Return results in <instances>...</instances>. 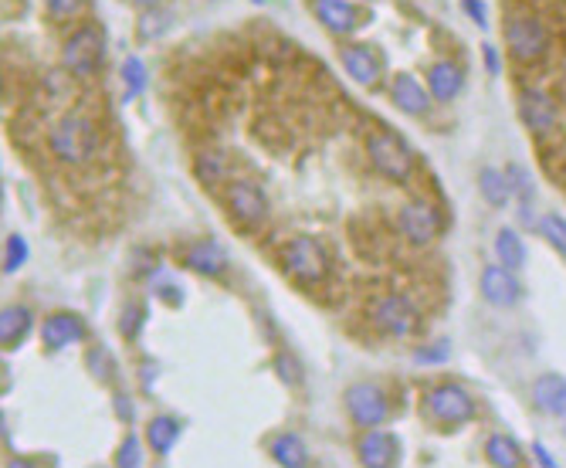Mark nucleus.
<instances>
[{
	"mask_svg": "<svg viewBox=\"0 0 566 468\" xmlns=\"http://www.w3.org/2000/svg\"><path fill=\"white\" fill-rule=\"evenodd\" d=\"M48 146H52V153H55L61 163H89L95 157V149H99V129L92 119L85 116H78V112H68V116H61L52 129V136H48Z\"/></svg>",
	"mask_w": 566,
	"mask_h": 468,
	"instance_id": "obj_1",
	"label": "nucleus"
},
{
	"mask_svg": "<svg viewBox=\"0 0 566 468\" xmlns=\"http://www.w3.org/2000/svg\"><path fill=\"white\" fill-rule=\"evenodd\" d=\"M366 157L373 163V170L377 173H384L387 181H411V173H414V157H411V149L403 143L397 133H390V129H377V133H370L366 136Z\"/></svg>",
	"mask_w": 566,
	"mask_h": 468,
	"instance_id": "obj_2",
	"label": "nucleus"
},
{
	"mask_svg": "<svg viewBox=\"0 0 566 468\" xmlns=\"http://www.w3.org/2000/svg\"><path fill=\"white\" fill-rule=\"evenodd\" d=\"M282 269L302 286H319L329 275V258L315 238L299 234L292 241H285V248H282Z\"/></svg>",
	"mask_w": 566,
	"mask_h": 468,
	"instance_id": "obj_3",
	"label": "nucleus"
},
{
	"mask_svg": "<svg viewBox=\"0 0 566 468\" xmlns=\"http://www.w3.org/2000/svg\"><path fill=\"white\" fill-rule=\"evenodd\" d=\"M506 44L519 65H536L549 52L546 24L532 14H509L506 18Z\"/></svg>",
	"mask_w": 566,
	"mask_h": 468,
	"instance_id": "obj_4",
	"label": "nucleus"
},
{
	"mask_svg": "<svg viewBox=\"0 0 566 468\" xmlns=\"http://www.w3.org/2000/svg\"><path fill=\"white\" fill-rule=\"evenodd\" d=\"M366 316H370V323L377 326L380 333H387V336H414L420 329L418 306H414L407 295H397V292L373 299L370 309H366Z\"/></svg>",
	"mask_w": 566,
	"mask_h": 468,
	"instance_id": "obj_5",
	"label": "nucleus"
},
{
	"mask_svg": "<svg viewBox=\"0 0 566 468\" xmlns=\"http://www.w3.org/2000/svg\"><path fill=\"white\" fill-rule=\"evenodd\" d=\"M102 58H106V41L99 28H78L65 48H61V61H65V72L78 75V78H89L102 69Z\"/></svg>",
	"mask_w": 566,
	"mask_h": 468,
	"instance_id": "obj_6",
	"label": "nucleus"
},
{
	"mask_svg": "<svg viewBox=\"0 0 566 468\" xmlns=\"http://www.w3.org/2000/svg\"><path fill=\"white\" fill-rule=\"evenodd\" d=\"M424 415L441 424H465L475 417V400L458 383H438L424 394Z\"/></svg>",
	"mask_w": 566,
	"mask_h": 468,
	"instance_id": "obj_7",
	"label": "nucleus"
},
{
	"mask_svg": "<svg viewBox=\"0 0 566 468\" xmlns=\"http://www.w3.org/2000/svg\"><path fill=\"white\" fill-rule=\"evenodd\" d=\"M519 116H522L526 129H530L532 136H539V140L556 136V129H560V123H563V116H560V102L543 89H522L519 92Z\"/></svg>",
	"mask_w": 566,
	"mask_h": 468,
	"instance_id": "obj_8",
	"label": "nucleus"
},
{
	"mask_svg": "<svg viewBox=\"0 0 566 468\" xmlns=\"http://www.w3.org/2000/svg\"><path fill=\"white\" fill-rule=\"evenodd\" d=\"M224 204H227V214L235 217L244 228H255L268 217V198L265 190L251 181H231L224 187Z\"/></svg>",
	"mask_w": 566,
	"mask_h": 468,
	"instance_id": "obj_9",
	"label": "nucleus"
},
{
	"mask_svg": "<svg viewBox=\"0 0 566 468\" xmlns=\"http://www.w3.org/2000/svg\"><path fill=\"white\" fill-rule=\"evenodd\" d=\"M397 231L411 241V245H431L441 234V211L427 200H414L401 207L397 214Z\"/></svg>",
	"mask_w": 566,
	"mask_h": 468,
	"instance_id": "obj_10",
	"label": "nucleus"
},
{
	"mask_svg": "<svg viewBox=\"0 0 566 468\" xmlns=\"http://www.w3.org/2000/svg\"><path fill=\"white\" fill-rule=\"evenodd\" d=\"M347 411L360 428H380L390 407L377 383H353L347 391Z\"/></svg>",
	"mask_w": 566,
	"mask_h": 468,
	"instance_id": "obj_11",
	"label": "nucleus"
},
{
	"mask_svg": "<svg viewBox=\"0 0 566 468\" xmlns=\"http://www.w3.org/2000/svg\"><path fill=\"white\" fill-rule=\"evenodd\" d=\"M390 99H394V106L407 112V116H427V109H431V89L420 82L418 75L411 72H397L390 78Z\"/></svg>",
	"mask_w": 566,
	"mask_h": 468,
	"instance_id": "obj_12",
	"label": "nucleus"
},
{
	"mask_svg": "<svg viewBox=\"0 0 566 468\" xmlns=\"http://www.w3.org/2000/svg\"><path fill=\"white\" fill-rule=\"evenodd\" d=\"M339 65L347 69V75L356 85H373L380 78V72H384L380 58H377V52L370 44H343L339 48Z\"/></svg>",
	"mask_w": 566,
	"mask_h": 468,
	"instance_id": "obj_13",
	"label": "nucleus"
},
{
	"mask_svg": "<svg viewBox=\"0 0 566 468\" xmlns=\"http://www.w3.org/2000/svg\"><path fill=\"white\" fill-rule=\"evenodd\" d=\"M482 295L498 309H509L519 303V295H522V286L515 282V275L512 269H506L502 262L498 265H489V269L482 271Z\"/></svg>",
	"mask_w": 566,
	"mask_h": 468,
	"instance_id": "obj_14",
	"label": "nucleus"
},
{
	"mask_svg": "<svg viewBox=\"0 0 566 468\" xmlns=\"http://www.w3.org/2000/svg\"><path fill=\"white\" fill-rule=\"evenodd\" d=\"M85 336H89V329L82 323V316H75V312H55V316H48V319L41 323V340H44V346H52V350L82 343Z\"/></svg>",
	"mask_w": 566,
	"mask_h": 468,
	"instance_id": "obj_15",
	"label": "nucleus"
},
{
	"mask_svg": "<svg viewBox=\"0 0 566 468\" xmlns=\"http://www.w3.org/2000/svg\"><path fill=\"white\" fill-rule=\"evenodd\" d=\"M312 14L332 35H353L356 31V7L349 0H312Z\"/></svg>",
	"mask_w": 566,
	"mask_h": 468,
	"instance_id": "obj_16",
	"label": "nucleus"
},
{
	"mask_svg": "<svg viewBox=\"0 0 566 468\" xmlns=\"http://www.w3.org/2000/svg\"><path fill=\"white\" fill-rule=\"evenodd\" d=\"M360 462L370 468H387L397 462V438L387 432H377V428H370V432L360 438Z\"/></svg>",
	"mask_w": 566,
	"mask_h": 468,
	"instance_id": "obj_17",
	"label": "nucleus"
},
{
	"mask_svg": "<svg viewBox=\"0 0 566 468\" xmlns=\"http://www.w3.org/2000/svg\"><path fill=\"white\" fill-rule=\"evenodd\" d=\"M427 89L438 102H451L458 92L465 89V69L458 61H438L427 72Z\"/></svg>",
	"mask_w": 566,
	"mask_h": 468,
	"instance_id": "obj_18",
	"label": "nucleus"
},
{
	"mask_svg": "<svg viewBox=\"0 0 566 468\" xmlns=\"http://www.w3.org/2000/svg\"><path fill=\"white\" fill-rule=\"evenodd\" d=\"M187 269L197 271V275H224L227 271V252L220 248V245H214V241H201V245H194L190 252H187Z\"/></svg>",
	"mask_w": 566,
	"mask_h": 468,
	"instance_id": "obj_19",
	"label": "nucleus"
},
{
	"mask_svg": "<svg viewBox=\"0 0 566 468\" xmlns=\"http://www.w3.org/2000/svg\"><path fill=\"white\" fill-rule=\"evenodd\" d=\"M532 400H536V407H543L549 415L566 417V380L560 374H543L532 383Z\"/></svg>",
	"mask_w": 566,
	"mask_h": 468,
	"instance_id": "obj_20",
	"label": "nucleus"
},
{
	"mask_svg": "<svg viewBox=\"0 0 566 468\" xmlns=\"http://www.w3.org/2000/svg\"><path fill=\"white\" fill-rule=\"evenodd\" d=\"M272 458L285 468H302L309 465V448H306V441L299 434L285 432L278 434V438H272Z\"/></svg>",
	"mask_w": 566,
	"mask_h": 468,
	"instance_id": "obj_21",
	"label": "nucleus"
},
{
	"mask_svg": "<svg viewBox=\"0 0 566 468\" xmlns=\"http://www.w3.org/2000/svg\"><path fill=\"white\" fill-rule=\"evenodd\" d=\"M31 309L24 306H7L0 312V343L4 346H18L28 333H31Z\"/></svg>",
	"mask_w": 566,
	"mask_h": 468,
	"instance_id": "obj_22",
	"label": "nucleus"
},
{
	"mask_svg": "<svg viewBox=\"0 0 566 468\" xmlns=\"http://www.w3.org/2000/svg\"><path fill=\"white\" fill-rule=\"evenodd\" d=\"M177 438H180V421L173 415H156L147 424V445L156 451V455H166V451L177 445Z\"/></svg>",
	"mask_w": 566,
	"mask_h": 468,
	"instance_id": "obj_23",
	"label": "nucleus"
},
{
	"mask_svg": "<svg viewBox=\"0 0 566 468\" xmlns=\"http://www.w3.org/2000/svg\"><path fill=\"white\" fill-rule=\"evenodd\" d=\"M478 190H482V198L489 200L492 207H506V204H509V194H512L509 177L498 173L495 166H485V170L478 173Z\"/></svg>",
	"mask_w": 566,
	"mask_h": 468,
	"instance_id": "obj_24",
	"label": "nucleus"
},
{
	"mask_svg": "<svg viewBox=\"0 0 566 468\" xmlns=\"http://www.w3.org/2000/svg\"><path fill=\"white\" fill-rule=\"evenodd\" d=\"M495 254H498V262L512 271L526 265V245H522V238L512 231V228H502V231H498V238H495Z\"/></svg>",
	"mask_w": 566,
	"mask_h": 468,
	"instance_id": "obj_25",
	"label": "nucleus"
},
{
	"mask_svg": "<svg viewBox=\"0 0 566 468\" xmlns=\"http://www.w3.org/2000/svg\"><path fill=\"white\" fill-rule=\"evenodd\" d=\"M485 455H489L492 465H506V468L522 465V451H519V445H515L512 438H506V434H492L489 445H485Z\"/></svg>",
	"mask_w": 566,
	"mask_h": 468,
	"instance_id": "obj_26",
	"label": "nucleus"
},
{
	"mask_svg": "<svg viewBox=\"0 0 566 468\" xmlns=\"http://www.w3.org/2000/svg\"><path fill=\"white\" fill-rule=\"evenodd\" d=\"M539 231H543V238H546L549 245L566 258V217L546 214L543 221H539Z\"/></svg>",
	"mask_w": 566,
	"mask_h": 468,
	"instance_id": "obj_27",
	"label": "nucleus"
},
{
	"mask_svg": "<svg viewBox=\"0 0 566 468\" xmlns=\"http://www.w3.org/2000/svg\"><path fill=\"white\" fill-rule=\"evenodd\" d=\"M28 262V241L20 234H11L4 245V275H14Z\"/></svg>",
	"mask_w": 566,
	"mask_h": 468,
	"instance_id": "obj_28",
	"label": "nucleus"
},
{
	"mask_svg": "<svg viewBox=\"0 0 566 468\" xmlns=\"http://www.w3.org/2000/svg\"><path fill=\"white\" fill-rule=\"evenodd\" d=\"M123 82H126L129 95H140V92L147 89V69H143L140 58H126L123 61Z\"/></svg>",
	"mask_w": 566,
	"mask_h": 468,
	"instance_id": "obj_29",
	"label": "nucleus"
},
{
	"mask_svg": "<svg viewBox=\"0 0 566 468\" xmlns=\"http://www.w3.org/2000/svg\"><path fill=\"white\" fill-rule=\"evenodd\" d=\"M116 465L119 468L143 465V445H140V438H132V434H129L126 441L119 445V451H116Z\"/></svg>",
	"mask_w": 566,
	"mask_h": 468,
	"instance_id": "obj_30",
	"label": "nucleus"
},
{
	"mask_svg": "<svg viewBox=\"0 0 566 468\" xmlns=\"http://www.w3.org/2000/svg\"><path fill=\"white\" fill-rule=\"evenodd\" d=\"M166 24H170V14H156V11L149 7V11H143V18H140V35L147 37V41H153V37H160V31H163Z\"/></svg>",
	"mask_w": 566,
	"mask_h": 468,
	"instance_id": "obj_31",
	"label": "nucleus"
},
{
	"mask_svg": "<svg viewBox=\"0 0 566 468\" xmlns=\"http://www.w3.org/2000/svg\"><path fill=\"white\" fill-rule=\"evenodd\" d=\"M143 323H147V312H143L140 306H126V309H123V319H119V329H123V336L136 340V333L143 329Z\"/></svg>",
	"mask_w": 566,
	"mask_h": 468,
	"instance_id": "obj_32",
	"label": "nucleus"
},
{
	"mask_svg": "<svg viewBox=\"0 0 566 468\" xmlns=\"http://www.w3.org/2000/svg\"><path fill=\"white\" fill-rule=\"evenodd\" d=\"M197 170H201L203 181H214V177H220V173H224V153H218V149H207V153H201Z\"/></svg>",
	"mask_w": 566,
	"mask_h": 468,
	"instance_id": "obj_33",
	"label": "nucleus"
},
{
	"mask_svg": "<svg viewBox=\"0 0 566 468\" xmlns=\"http://www.w3.org/2000/svg\"><path fill=\"white\" fill-rule=\"evenodd\" d=\"M44 7L52 18H75V14H82L85 0H44Z\"/></svg>",
	"mask_w": 566,
	"mask_h": 468,
	"instance_id": "obj_34",
	"label": "nucleus"
},
{
	"mask_svg": "<svg viewBox=\"0 0 566 468\" xmlns=\"http://www.w3.org/2000/svg\"><path fill=\"white\" fill-rule=\"evenodd\" d=\"M275 374H278V377L285 380V383H299V380H302V374H299V363L292 360V357H285V353H282V357H275Z\"/></svg>",
	"mask_w": 566,
	"mask_h": 468,
	"instance_id": "obj_35",
	"label": "nucleus"
},
{
	"mask_svg": "<svg viewBox=\"0 0 566 468\" xmlns=\"http://www.w3.org/2000/svg\"><path fill=\"white\" fill-rule=\"evenodd\" d=\"M444 357H448V343H431V346L414 350V360L418 363H441Z\"/></svg>",
	"mask_w": 566,
	"mask_h": 468,
	"instance_id": "obj_36",
	"label": "nucleus"
},
{
	"mask_svg": "<svg viewBox=\"0 0 566 468\" xmlns=\"http://www.w3.org/2000/svg\"><path fill=\"white\" fill-rule=\"evenodd\" d=\"M461 7H465V14H472L478 28H489V18H485V4L482 0H461Z\"/></svg>",
	"mask_w": 566,
	"mask_h": 468,
	"instance_id": "obj_37",
	"label": "nucleus"
},
{
	"mask_svg": "<svg viewBox=\"0 0 566 468\" xmlns=\"http://www.w3.org/2000/svg\"><path fill=\"white\" fill-rule=\"evenodd\" d=\"M506 177H509L512 190H519V194L526 190V194H530V177H526V170H522V166H509V173H506Z\"/></svg>",
	"mask_w": 566,
	"mask_h": 468,
	"instance_id": "obj_38",
	"label": "nucleus"
},
{
	"mask_svg": "<svg viewBox=\"0 0 566 468\" xmlns=\"http://www.w3.org/2000/svg\"><path fill=\"white\" fill-rule=\"evenodd\" d=\"M482 54H485V61H489V65H485V69H489V72H498V69H502V65H498V52H495L492 44H482Z\"/></svg>",
	"mask_w": 566,
	"mask_h": 468,
	"instance_id": "obj_39",
	"label": "nucleus"
},
{
	"mask_svg": "<svg viewBox=\"0 0 566 468\" xmlns=\"http://www.w3.org/2000/svg\"><path fill=\"white\" fill-rule=\"evenodd\" d=\"M536 458H539V465H553V455H546L539 445H536Z\"/></svg>",
	"mask_w": 566,
	"mask_h": 468,
	"instance_id": "obj_40",
	"label": "nucleus"
},
{
	"mask_svg": "<svg viewBox=\"0 0 566 468\" xmlns=\"http://www.w3.org/2000/svg\"><path fill=\"white\" fill-rule=\"evenodd\" d=\"M132 4H136V7H143V11H149V7H160L163 0H132Z\"/></svg>",
	"mask_w": 566,
	"mask_h": 468,
	"instance_id": "obj_41",
	"label": "nucleus"
}]
</instances>
